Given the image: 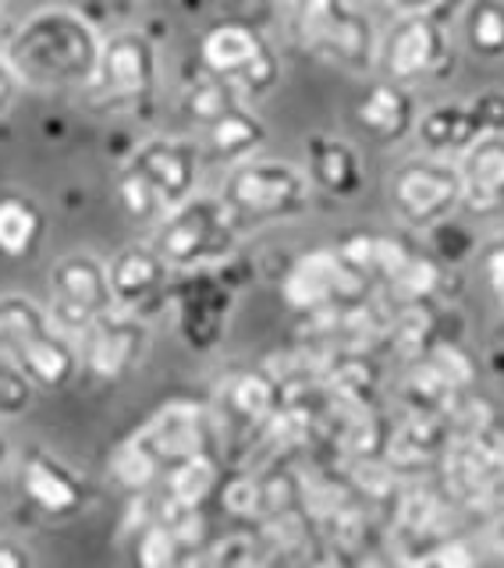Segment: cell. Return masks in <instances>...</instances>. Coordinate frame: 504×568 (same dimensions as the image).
Returning <instances> with one entry per match:
<instances>
[{
	"label": "cell",
	"instance_id": "6da1fadb",
	"mask_svg": "<svg viewBox=\"0 0 504 568\" xmlns=\"http://www.w3.org/2000/svg\"><path fill=\"white\" fill-rule=\"evenodd\" d=\"M8 64L32 89H89L97 82L103 40L85 14L71 8H40L11 32Z\"/></svg>",
	"mask_w": 504,
	"mask_h": 568
},
{
	"label": "cell",
	"instance_id": "7a4b0ae2",
	"mask_svg": "<svg viewBox=\"0 0 504 568\" xmlns=\"http://www.w3.org/2000/svg\"><path fill=\"white\" fill-rule=\"evenodd\" d=\"M239 231L242 224L231 217L221 195L195 192L153 227V248L171 274H203L206 266H218L235 253Z\"/></svg>",
	"mask_w": 504,
	"mask_h": 568
},
{
	"label": "cell",
	"instance_id": "3957f363",
	"mask_svg": "<svg viewBox=\"0 0 504 568\" xmlns=\"http://www.w3.org/2000/svg\"><path fill=\"white\" fill-rule=\"evenodd\" d=\"M218 195L242 227L299 221L313 206V182L310 174L288 164V160H270L256 153L228 168Z\"/></svg>",
	"mask_w": 504,
	"mask_h": 568
},
{
	"label": "cell",
	"instance_id": "277c9868",
	"mask_svg": "<svg viewBox=\"0 0 504 568\" xmlns=\"http://www.w3.org/2000/svg\"><path fill=\"white\" fill-rule=\"evenodd\" d=\"M292 29L299 43L327 64L345 68L352 75H366L370 68H376L381 43L355 0H295Z\"/></svg>",
	"mask_w": 504,
	"mask_h": 568
},
{
	"label": "cell",
	"instance_id": "5b68a950",
	"mask_svg": "<svg viewBox=\"0 0 504 568\" xmlns=\"http://www.w3.org/2000/svg\"><path fill=\"white\" fill-rule=\"evenodd\" d=\"M200 61L206 75L235 85L242 100H256L274 93L281 82V58L270 47L266 36L256 26H245L228 18V22H213L200 40Z\"/></svg>",
	"mask_w": 504,
	"mask_h": 568
},
{
	"label": "cell",
	"instance_id": "8992f818",
	"mask_svg": "<svg viewBox=\"0 0 504 568\" xmlns=\"http://www.w3.org/2000/svg\"><path fill=\"white\" fill-rule=\"evenodd\" d=\"M387 195L394 213L412 227H434L465 203L462 171L447 156H416L394 168Z\"/></svg>",
	"mask_w": 504,
	"mask_h": 568
},
{
	"label": "cell",
	"instance_id": "52a82bcc",
	"mask_svg": "<svg viewBox=\"0 0 504 568\" xmlns=\"http://www.w3.org/2000/svg\"><path fill=\"white\" fill-rule=\"evenodd\" d=\"M118 310L107 281V263L93 253L61 256L50 271V320L68 337H79L97 324L103 313Z\"/></svg>",
	"mask_w": 504,
	"mask_h": 568
},
{
	"label": "cell",
	"instance_id": "ba28073f",
	"mask_svg": "<svg viewBox=\"0 0 504 568\" xmlns=\"http://www.w3.org/2000/svg\"><path fill=\"white\" fill-rule=\"evenodd\" d=\"M447 490L462 505H494L504 497V423L480 416L447 444Z\"/></svg>",
	"mask_w": 504,
	"mask_h": 568
},
{
	"label": "cell",
	"instance_id": "9c48e42d",
	"mask_svg": "<svg viewBox=\"0 0 504 568\" xmlns=\"http://www.w3.org/2000/svg\"><path fill=\"white\" fill-rule=\"evenodd\" d=\"M447 61H452V50H447L444 26L441 18H434V11L399 14V22L376 47V68L384 71V79L402 85L437 79Z\"/></svg>",
	"mask_w": 504,
	"mask_h": 568
},
{
	"label": "cell",
	"instance_id": "30bf717a",
	"mask_svg": "<svg viewBox=\"0 0 504 568\" xmlns=\"http://www.w3.org/2000/svg\"><path fill=\"white\" fill-rule=\"evenodd\" d=\"M157 89V47L142 32H118L103 40V58L97 82L89 93L97 103L114 106V111H135L150 103Z\"/></svg>",
	"mask_w": 504,
	"mask_h": 568
},
{
	"label": "cell",
	"instance_id": "8fae6325",
	"mask_svg": "<svg viewBox=\"0 0 504 568\" xmlns=\"http://www.w3.org/2000/svg\"><path fill=\"white\" fill-rule=\"evenodd\" d=\"M150 348V327L147 320L124 310L103 313L93 327L79 337L82 369L97 381H121L132 373L142 355Z\"/></svg>",
	"mask_w": 504,
	"mask_h": 568
},
{
	"label": "cell",
	"instance_id": "7c38bea8",
	"mask_svg": "<svg viewBox=\"0 0 504 568\" xmlns=\"http://www.w3.org/2000/svg\"><path fill=\"white\" fill-rule=\"evenodd\" d=\"M124 164L164 200L168 213L192 200L195 185H200V146L189 139H174V135L142 139Z\"/></svg>",
	"mask_w": 504,
	"mask_h": 568
},
{
	"label": "cell",
	"instance_id": "4fadbf2b",
	"mask_svg": "<svg viewBox=\"0 0 504 568\" xmlns=\"http://www.w3.org/2000/svg\"><path fill=\"white\" fill-rule=\"evenodd\" d=\"M359 292H366V274L341 256V248H316V253L302 256L284 277V298L292 310L352 302Z\"/></svg>",
	"mask_w": 504,
	"mask_h": 568
},
{
	"label": "cell",
	"instance_id": "5bb4252c",
	"mask_svg": "<svg viewBox=\"0 0 504 568\" xmlns=\"http://www.w3.org/2000/svg\"><path fill=\"white\" fill-rule=\"evenodd\" d=\"M18 490L22 501L43 519H71L85 505V484L58 455L32 448L18 462Z\"/></svg>",
	"mask_w": 504,
	"mask_h": 568
},
{
	"label": "cell",
	"instance_id": "9a60e30c",
	"mask_svg": "<svg viewBox=\"0 0 504 568\" xmlns=\"http://www.w3.org/2000/svg\"><path fill=\"white\" fill-rule=\"evenodd\" d=\"M135 440L168 469L174 462L206 452V413L192 402H171L142 426Z\"/></svg>",
	"mask_w": 504,
	"mask_h": 568
},
{
	"label": "cell",
	"instance_id": "2e32d148",
	"mask_svg": "<svg viewBox=\"0 0 504 568\" xmlns=\"http://www.w3.org/2000/svg\"><path fill=\"white\" fill-rule=\"evenodd\" d=\"M171 266L160 260L153 242L147 245H124L114 253V260L107 263V281H111L114 306L124 313H142L150 302L168 288Z\"/></svg>",
	"mask_w": 504,
	"mask_h": 568
},
{
	"label": "cell",
	"instance_id": "e0dca14e",
	"mask_svg": "<svg viewBox=\"0 0 504 568\" xmlns=\"http://www.w3.org/2000/svg\"><path fill=\"white\" fill-rule=\"evenodd\" d=\"M11 363L22 369L40 390H61L82 373L79 342L58 327H50L40 337H32V342L18 352Z\"/></svg>",
	"mask_w": 504,
	"mask_h": 568
},
{
	"label": "cell",
	"instance_id": "ac0fdd59",
	"mask_svg": "<svg viewBox=\"0 0 504 568\" xmlns=\"http://www.w3.org/2000/svg\"><path fill=\"white\" fill-rule=\"evenodd\" d=\"M305 156H310V171L305 174H310L313 189L334 195V200H355L363 192L366 171L352 142L320 132L305 142Z\"/></svg>",
	"mask_w": 504,
	"mask_h": 568
},
{
	"label": "cell",
	"instance_id": "d6986e66",
	"mask_svg": "<svg viewBox=\"0 0 504 568\" xmlns=\"http://www.w3.org/2000/svg\"><path fill=\"white\" fill-rule=\"evenodd\" d=\"M355 118L376 142H402L409 132H416V121H420L412 93L402 82H391V79L370 82L366 97L359 100Z\"/></svg>",
	"mask_w": 504,
	"mask_h": 568
},
{
	"label": "cell",
	"instance_id": "ffe728a7",
	"mask_svg": "<svg viewBox=\"0 0 504 568\" xmlns=\"http://www.w3.org/2000/svg\"><path fill=\"white\" fill-rule=\"evenodd\" d=\"M416 139L426 153L434 156H452V153H465L473 142L483 139V124L473 100H447V103H434L430 111L420 114L416 121Z\"/></svg>",
	"mask_w": 504,
	"mask_h": 568
},
{
	"label": "cell",
	"instance_id": "44dd1931",
	"mask_svg": "<svg viewBox=\"0 0 504 568\" xmlns=\"http://www.w3.org/2000/svg\"><path fill=\"white\" fill-rule=\"evenodd\" d=\"M465 203L476 210L504 206V132L483 135L458 160Z\"/></svg>",
	"mask_w": 504,
	"mask_h": 568
},
{
	"label": "cell",
	"instance_id": "7402d4cb",
	"mask_svg": "<svg viewBox=\"0 0 504 568\" xmlns=\"http://www.w3.org/2000/svg\"><path fill=\"white\" fill-rule=\"evenodd\" d=\"M203 132H206V153L228 168L256 156L266 142V124L260 121V114L249 111L245 100L231 106V111H224L218 121H210Z\"/></svg>",
	"mask_w": 504,
	"mask_h": 568
},
{
	"label": "cell",
	"instance_id": "603a6c76",
	"mask_svg": "<svg viewBox=\"0 0 504 568\" xmlns=\"http://www.w3.org/2000/svg\"><path fill=\"white\" fill-rule=\"evenodd\" d=\"M47 217L40 203L22 192H4L0 195V253L11 260L32 256L43 242Z\"/></svg>",
	"mask_w": 504,
	"mask_h": 568
},
{
	"label": "cell",
	"instance_id": "cb8c5ba5",
	"mask_svg": "<svg viewBox=\"0 0 504 568\" xmlns=\"http://www.w3.org/2000/svg\"><path fill=\"white\" fill-rule=\"evenodd\" d=\"M213 487H218V462H213L206 452L182 458L164 469V494H168V505L178 515L200 508L213 494Z\"/></svg>",
	"mask_w": 504,
	"mask_h": 568
},
{
	"label": "cell",
	"instance_id": "d4e9b609",
	"mask_svg": "<svg viewBox=\"0 0 504 568\" xmlns=\"http://www.w3.org/2000/svg\"><path fill=\"white\" fill-rule=\"evenodd\" d=\"M53 327L47 306L29 295H0V359H14L32 337Z\"/></svg>",
	"mask_w": 504,
	"mask_h": 568
},
{
	"label": "cell",
	"instance_id": "484cf974",
	"mask_svg": "<svg viewBox=\"0 0 504 568\" xmlns=\"http://www.w3.org/2000/svg\"><path fill=\"white\" fill-rule=\"evenodd\" d=\"M465 47L483 61L504 58V0H470L462 14Z\"/></svg>",
	"mask_w": 504,
	"mask_h": 568
},
{
	"label": "cell",
	"instance_id": "4316f807",
	"mask_svg": "<svg viewBox=\"0 0 504 568\" xmlns=\"http://www.w3.org/2000/svg\"><path fill=\"white\" fill-rule=\"evenodd\" d=\"M235 103H242V93H239L235 85H228V82L213 79V75H203L200 82L189 85V93H185V114H189V121L203 124V129H206L210 121H218Z\"/></svg>",
	"mask_w": 504,
	"mask_h": 568
},
{
	"label": "cell",
	"instance_id": "83f0119b",
	"mask_svg": "<svg viewBox=\"0 0 504 568\" xmlns=\"http://www.w3.org/2000/svg\"><path fill=\"white\" fill-rule=\"evenodd\" d=\"M118 203H121V210L129 213V221H135V224H160L168 217V206H164V200L142 182V178L124 164L121 171H118Z\"/></svg>",
	"mask_w": 504,
	"mask_h": 568
},
{
	"label": "cell",
	"instance_id": "f1b7e54d",
	"mask_svg": "<svg viewBox=\"0 0 504 568\" xmlns=\"http://www.w3.org/2000/svg\"><path fill=\"white\" fill-rule=\"evenodd\" d=\"M228 405L235 408L242 419H263L274 405V387L260 373H242V377L228 387Z\"/></svg>",
	"mask_w": 504,
	"mask_h": 568
},
{
	"label": "cell",
	"instance_id": "f546056e",
	"mask_svg": "<svg viewBox=\"0 0 504 568\" xmlns=\"http://www.w3.org/2000/svg\"><path fill=\"white\" fill-rule=\"evenodd\" d=\"M36 387L11 359H0V419H18L32 408Z\"/></svg>",
	"mask_w": 504,
	"mask_h": 568
},
{
	"label": "cell",
	"instance_id": "4dcf8cb0",
	"mask_svg": "<svg viewBox=\"0 0 504 568\" xmlns=\"http://www.w3.org/2000/svg\"><path fill=\"white\" fill-rule=\"evenodd\" d=\"M476 266H480L483 281H487L491 295L501 302V310H504V231L483 242L480 256H476Z\"/></svg>",
	"mask_w": 504,
	"mask_h": 568
},
{
	"label": "cell",
	"instance_id": "1f68e13d",
	"mask_svg": "<svg viewBox=\"0 0 504 568\" xmlns=\"http://www.w3.org/2000/svg\"><path fill=\"white\" fill-rule=\"evenodd\" d=\"M430 568H480V550L473 540H441L434 550H430Z\"/></svg>",
	"mask_w": 504,
	"mask_h": 568
},
{
	"label": "cell",
	"instance_id": "d6a6232c",
	"mask_svg": "<svg viewBox=\"0 0 504 568\" xmlns=\"http://www.w3.org/2000/svg\"><path fill=\"white\" fill-rule=\"evenodd\" d=\"M473 106L480 114L483 135H501L504 132V93H497V89H491V93H480V97H473Z\"/></svg>",
	"mask_w": 504,
	"mask_h": 568
},
{
	"label": "cell",
	"instance_id": "836d02e7",
	"mask_svg": "<svg viewBox=\"0 0 504 568\" xmlns=\"http://www.w3.org/2000/svg\"><path fill=\"white\" fill-rule=\"evenodd\" d=\"M487 547L491 555L504 561V497L491 505V523H487Z\"/></svg>",
	"mask_w": 504,
	"mask_h": 568
},
{
	"label": "cell",
	"instance_id": "e575fe53",
	"mask_svg": "<svg viewBox=\"0 0 504 568\" xmlns=\"http://www.w3.org/2000/svg\"><path fill=\"white\" fill-rule=\"evenodd\" d=\"M0 568H32V550L11 537H0Z\"/></svg>",
	"mask_w": 504,
	"mask_h": 568
},
{
	"label": "cell",
	"instance_id": "d590c367",
	"mask_svg": "<svg viewBox=\"0 0 504 568\" xmlns=\"http://www.w3.org/2000/svg\"><path fill=\"white\" fill-rule=\"evenodd\" d=\"M18 89H22V82H18L14 68L8 64V58L0 53V118H4L11 111V103L18 97Z\"/></svg>",
	"mask_w": 504,
	"mask_h": 568
},
{
	"label": "cell",
	"instance_id": "8d00e7d4",
	"mask_svg": "<svg viewBox=\"0 0 504 568\" xmlns=\"http://www.w3.org/2000/svg\"><path fill=\"white\" fill-rule=\"evenodd\" d=\"M381 4L394 8L399 14H416V11H437L444 0H381Z\"/></svg>",
	"mask_w": 504,
	"mask_h": 568
},
{
	"label": "cell",
	"instance_id": "74e56055",
	"mask_svg": "<svg viewBox=\"0 0 504 568\" xmlns=\"http://www.w3.org/2000/svg\"><path fill=\"white\" fill-rule=\"evenodd\" d=\"M8 458H11V440L4 437V430H0V473H4Z\"/></svg>",
	"mask_w": 504,
	"mask_h": 568
},
{
	"label": "cell",
	"instance_id": "f35d334b",
	"mask_svg": "<svg viewBox=\"0 0 504 568\" xmlns=\"http://www.w3.org/2000/svg\"><path fill=\"white\" fill-rule=\"evenodd\" d=\"M0 11H4V0H0Z\"/></svg>",
	"mask_w": 504,
	"mask_h": 568
}]
</instances>
